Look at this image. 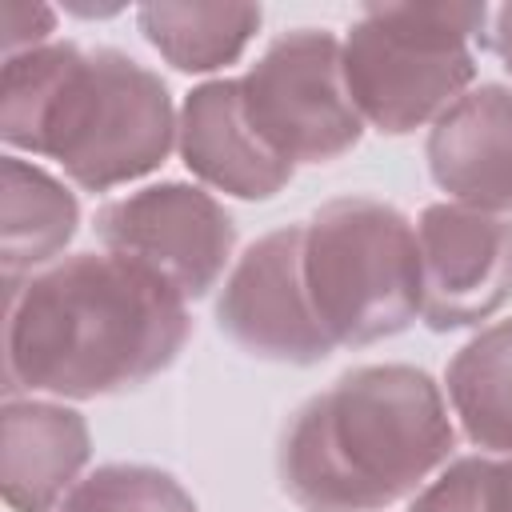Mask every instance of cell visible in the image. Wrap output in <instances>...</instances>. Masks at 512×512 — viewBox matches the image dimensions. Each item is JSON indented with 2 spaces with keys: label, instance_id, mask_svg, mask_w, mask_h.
<instances>
[{
  "label": "cell",
  "instance_id": "cell-1",
  "mask_svg": "<svg viewBox=\"0 0 512 512\" xmlns=\"http://www.w3.org/2000/svg\"><path fill=\"white\" fill-rule=\"evenodd\" d=\"M188 300L116 252H76L8 284L4 388L92 400L148 384L188 344Z\"/></svg>",
  "mask_w": 512,
  "mask_h": 512
},
{
  "label": "cell",
  "instance_id": "cell-2",
  "mask_svg": "<svg viewBox=\"0 0 512 512\" xmlns=\"http://www.w3.org/2000/svg\"><path fill=\"white\" fill-rule=\"evenodd\" d=\"M452 448L440 384L408 364H368L292 416L276 468L304 512H380L436 480Z\"/></svg>",
  "mask_w": 512,
  "mask_h": 512
},
{
  "label": "cell",
  "instance_id": "cell-3",
  "mask_svg": "<svg viewBox=\"0 0 512 512\" xmlns=\"http://www.w3.org/2000/svg\"><path fill=\"white\" fill-rule=\"evenodd\" d=\"M176 124L164 80L116 48L44 44L4 56L0 136L8 148L56 160L88 192L160 168Z\"/></svg>",
  "mask_w": 512,
  "mask_h": 512
},
{
  "label": "cell",
  "instance_id": "cell-4",
  "mask_svg": "<svg viewBox=\"0 0 512 512\" xmlns=\"http://www.w3.org/2000/svg\"><path fill=\"white\" fill-rule=\"evenodd\" d=\"M304 280L336 348H364L420 320L416 224L372 196H340L304 224Z\"/></svg>",
  "mask_w": 512,
  "mask_h": 512
},
{
  "label": "cell",
  "instance_id": "cell-5",
  "mask_svg": "<svg viewBox=\"0 0 512 512\" xmlns=\"http://www.w3.org/2000/svg\"><path fill=\"white\" fill-rule=\"evenodd\" d=\"M488 24L484 4H376L340 40L344 80L364 124L404 136L436 124L476 80L472 36Z\"/></svg>",
  "mask_w": 512,
  "mask_h": 512
},
{
  "label": "cell",
  "instance_id": "cell-6",
  "mask_svg": "<svg viewBox=\"0 0 512 512\" xmlns=\"http://www.w3.org/2000/svg\"><path fill=\"white\" fill-rule=\"evenodd\" d=\"M240 96L252 128L292 168L352 152L368 128L344 80L340 40L324 28L276 36L240 76Z\"/></svg>",
  "mask_w": 512,
  "mask_h": 512
},
{
  "label": "cell",
  "instance_id": "cell-7",
  "mask_svg": "<svg viewBox=\"0 0 512 512\" xmlns=\"http://www.w3.org/2000/svg\"><path fill=\"white\" fill-rule=\"evenodd\" d=\"M104 252L128 256L168 280L184 300L208 296L236 244V224L216 196L192 184H148L96 212Z\"/></svg>",
  "mask_w": 512,
  "mask_h": 512
},
{
  "label": "cell",
  "instance_id": "cell-8",
  "mask_svg": "<svg viewBox=\"0 0 512 512\" xmlns=\"http://www.w3.org/2000/svg\"><path fill=\"white\" fill-rule=\"evenodd\" d=\"M220 332L280 364H320L336 344L324 332L304 280V224L260 236L228 272L216 300Z\"/></svg>",
  "mask_w": 512,
  "mask_h": 512
},
{
  "label": "cell",
  "instance_id": "cell-9",
  "mask_svg": "<svg viewBox=\"0 0 512 512\" xmlns=\"http://www.w3.org/2000/svg\"><path fill=\"white\" fill-rule=\"evenodd\" d=\"M420 320L456 332L488 320L512 296V220L464 204H428L416 220Z\"/></svg>",
  "mask_w": 512,
  "mask_h": 512
},
{
  "label": "cell",
  "instance_id": "cell-10",
  "mask_svg": "<svg viewBox=\"0 0 512 512\" xmlns=\"http://www.w3.org/2000/svg\"><path fill=\"white\" fill-rule=\"evenodd\" d=\"M428 172L452 204L512 216V88H468L428 132Z\"/></svg>",
  "mask_w": 512,
  "mask_h": 512
},
{
  "label": "cell",
  "instance_id": "cell-11",
  "mask_svg": "<svg viewBox=\"0 0 512 512\" xmlns=\"http://www.w3.org/2000/svg\"><path fill=\"white\" fill-rule=\"evenodd\" d=\"M176 148L192 176L236 200H268L292 180V164L252 128L240 80H208L184 96Z\"/></svg>",
  "mask_w": 512,
  "mask_h": 512
},
{
  "label": "cell",
  "instance_id": "cell-12",
  "mask_svg": "<svg viewBox=\"0 0 512 512\" xmlns=\"http://www.w3.org/2000/svg\"><path fill=\"white\" fill-rule=\"evenodd\" d=\"M88 456L92 436L76 408L52 400L4 404L0 488L12 512H56L60 500L80 484Z\"/></svg>",
  "mask_w": 512,
  "mask_h": 512
},
{
  "label": "cell",
  "instance_id": "cell-13",
  "mask_svg": "<svg viewBox=\"0 0 512 512\" xmlns=\"http://www.w3.org/2000/svg\"><path fill=\"white\" fill-rule=\"evenodd\" d=\"M4 280L36 276L52 268L64 244L76 236L80 204L76 196L40 164L4 156Z\"/></svg>",
  "mask_w": 512,
  "mask_h": 512
},
{
  "label": "cell",
  "instance_id": "cell-14",
  "mask_svg": "<svg viewBox=\"0 0 512 512\" xmlns=\"http://www.w3.org/2000/svg\"><path fill=\"white\" fill-rule=\"evenodd\" d=\"M444 392L476 448L512 456V320L484 328L452 356Z\"/></svg>",
  "mask_w": 512,
  "mask_h": 512
},
{
  "label": "cell",
  "instance_id": "cell-15",
  "mask_svg": "<svg viewBox=\"0 0 512 512\" xmlns=\"http://www.w3.org/2000/svg\"><path fill=\"white\" fill-rule=\"evenodd\" d=\"M144 40L180 72H216L232 64L260 28L256 4H144L136 12Z\"/></svg>",
  "mask_w": 512,
  "mask_h": 512
},
{
  "label": "cell",
  "instance_id": "cell-16",
  "mask_svg": "<svg viewBox=\"0 0 512 512\" xmlns=\"http://www.w3.org/2000/svg\"><path fill=\"white\" fill-rule=\"evenodd\" d=\"M56 512H196L184 484L148 464H104L88 472Z\"/></svg>",
  "mask_w": 512,
  "mask_h": 512
},
{
  "label": "cell",
  "instance_id": "cell-17",
  "mask_svg": "<svg viewBox=\"0 0 512 512\" xmlns=\"http://www.w3.org/2000/svg\"><path fill=\"white\" fill-rule=\"evenodd\" d=\"M408 512H488V456H460L428 480Z\"/></svg>",
  "mask_w": 512,
  "mask_h": 512
},
{
  "label": "cell",
  "instance_id": "cell-18",
  "mask_svg": "<svg viewBox=\"0 0 512 512\" xmlns=\"http://www.w3.org/2000/svg\"><path fill=\"white\" fill-rule=\"evenodd\" d=\"M52 8L44 4H4V56H20V52H32V48H44L48 36H52Z\"/></svg>",
  "mask_w": 512,
  "mask_h": 512
},
{
  "label": "cell",
  "instance_id": "cell-19",
  "mask_svg": "<svg viewBox=\"0 0 512 512\" xmlns=\"http://www.w3.org/2000/svg\"><path fill=\"white\" fill-rule=\"evenodd\" d=\"M488 512H512V456H488Z\"/></svg>",
  "mask_w": 512,
  "mask_h": 512
},
{
  "label": "cell",
  "instance_id": "cell-20",
  "mask_svg": "<svg viewBox=\"0 0 512 512\" xmlns=\"http://www.w3.org/2000/svg\"><path fill=\"white\" fill-rule=\"evenodd\" d=\"M488 44L496 52V60L504 64V72L512 76V4L496 8L492 12V32H488Z\"/></svg>",
  "mask_w": 512,
  "mask_h": 512
}]
</instances>
